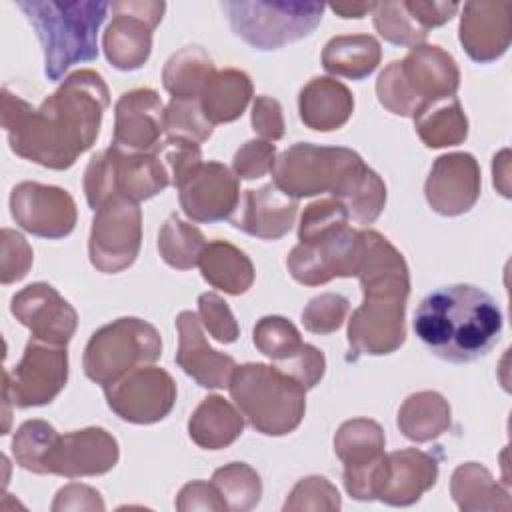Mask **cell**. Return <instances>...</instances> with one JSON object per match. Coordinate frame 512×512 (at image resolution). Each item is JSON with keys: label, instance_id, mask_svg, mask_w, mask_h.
<instances>
[{"label": "cell", "instance_id": "cell-1", "mask_svg": "<svg viewBox=\"0 0 512 512\" xmlns=\"http://www.w3.org/2000/svg\"><path fill=\"white\" fill-rule=\"evenodd\" d=\"M108 104L104 78L82 68L68 74L38 108L4 88L2 128L16 156L50 170H66L94 146Z\"/></svg>", "mask_w": 512, "mask_h": 512}, {"label": "cell", "instance_id": "cell-2", "mask_svg": "<svg viewBox=\"0 0 512 512\" xmlns=\"http://www.w3.org/2000/svg\"><path fill=\"white\" fill-rule=\"evenodd\" d=\"M364 300L348 320L352 358L382 356L406 340L404 314L410 294V272L402 252L376 230H360V252L354 268Z\"/></svg>", "mask_w": 512, "mask_h": 512}, {"label": "cell", "instance_id": "cell-3", "mask_svg": "<svg viewBox=\"0 0 512 512\" xmlns=\"http://www.w3.org/2000/svg\"><path fill=\"white\" fill-rule=\"evenodd\" d=\"M502 310L482 288L450 284L428 292L414 314V332L434 356L464 364L486 356L500 340Z\"/></svg>", "mask_w": 512, "mask_h": 512}, {"label": "cell", "instance_id": "cell-4", "mask_svg": "<svg viewBox=\"0 0 512 512\" xmlns=\"http://www.w3.org/2000/svg\"><path fill=\"white\" fill-rule=\"evenodd\" d=\"M18 8L34 26L44 50V76L62 80L80 62L98 58V30L110 4L104 0H20Z\"/></svg>", "mask_w": 512, "mask_h": 512}, {"label": "cell", "instance_id": "cell-5", "mask_svg": "<svg viewBox=\"0 0 512 512\" xmlns=\"http://www.w3.org/2000/svg\"><path fill=\"white\" fill-rule=\"evenodd\" d=\"M458 86L460 70L452 54L434 44H420L380 72L376 96L388 112L414 118L428 104L456 96Z\"/></svg>", "mask_w": 512, "mask_h": 512}, {"label": "cell", "instance_id": "cell-6", "mask_svg": "<svg viewBox=\"0 0 512 512\" xmlns=\"http://www.w3.org/2000/svg\"><path fill=\"white\" fill-rule=\"evenodd\" d=\"M228 390L248 424L264 436L294 432L306 412V388L274 364L236 366Z\"/></svg>", "mask_w": 512, "mask_h": 512}, {"label": "cell", "instance_id": "cell-7", "mask_svg": "<svg viewBox=\"0 0 512 512\" xmlns=\"http://www.w3.org/2000/svg\"><path fill=\"white\" fill-rule=\"evenodd\" d=\"M172 184L166 166L150 152H122L108 146L96 152L84 172V194L92 210L112 198L148 200Z\"/></svg>", "mask_w": 512, "mask_h": 512}, {"label": "cell", "instance_id": "cell-8", "mask_svg": "<svg viewBox=\"0 0 512 512\" xmlns=\"http://www.w3.org/2000/svg\"><path fill=\"white\" fill-rule=\"evenodd\" d=\"M160 354V332L142 318L122 316L90 336L82 368L92 382L104 388L140 366L154 364Z\"/></svg>", "mask_w": 512, "mask_h": 512}, {"label": "cell", "instance_id": "cell-9", "mask_svg": "<svg viewBox=\"0 0 512 512\" xmlns=\"http://www.w3.org/2000/svg\"><path fill=\"white\" fill-rule=\"evenodd\" d=\"M232 32L256 50H278L310 36L322 22L320 2L234 0L222 2Z\"/></svg>", "mask_w": 512, "mask_h": 512}, {"label": "cell", "instance_id": "cell-10", "mask_svg": "<svg viewBox=\"0 0 512 512\" xmlns=\"http://www.w3.org/2000/svg\"><path fill=\"white\" fill-rule=\"evenodd\" d=\"M360 162H364L362 156L352 148L296 142L276 156L272 182L296 200L322 192L334 194Z\"/></svg>", "mask_w": 512, "mask_h": 512}, {"label": "cell", "instance_id": "cell-11", "mask_svg": "<svg viewBox=\"0 0 512 512\" xmlns=\"http://www.w3.org/2000/svg\"><path fill=\"white\" fill-rule=\"evenodd\" d=\"M68 382L66 346L30 338L20 362L4 368L2 396L16 408L50 404Z\"/></svg>", "mask_w": 512, "mask_h": 512}, {"label": "cell", "instance_id": "cell-12", "mask_svg": "<svg viewBox=\"0 0 512 512\" xmlns=\"http://www.w3.org/2000/svg\"><path fill=\"white\" fill-rule=\"evenodd\" d=\"M142 244V210L128 198H112L94 210L88 256L104 274H118L134 264Z\"/></svg>", "mask_w": 512, "mask_h": 512}, {"label": "cell", "instance_id": "cell-13", "mask_svg": "<svg viewBox=\"0 0 512 512\" xmlns=\"http://www.w3.org/2000/svg\"><path fill=\"white\" fill-rule=\"evenodd\" d=\"M112 22L102 34L106 60L116 70L142 68L152 52V32L160 24L166 2L158 0H118L110 4Z\"/></svg>", "mask_w": 512, "mask_h": 512}, {"label": "cell", "instance_id": "cell-14", "mask_svg": "<svg viewBox=\"0 0 512 512\" xmlns=\"http://www.w3.org/2000/svg\"><path fill=\"white\" fill-rule=\"evenodd\" d=\"M108 408L124 422L154 424L164 420L176 402L174 378L158 366H140L104 386Z\"/></svg>", "mask_w": 512, "mask_h": 512}, {"label": "cell", "instance_id": "cell-15", "mask_svg": "<svg viewBox=\"0 0 512 512\" xmlns=\"http://www.w3.org/2000/svg\"><path fill=\"white\" fill-rule=\"evenodd\" d=\"M10 214L14 222L38 238L60 240L76 226V202L60 186L20 182L10 192Z\"/></svg>", "mask_w": 512, "mask_h": 512}, {"label": "cell", "instance_id": "cell-16", "mask_svg": "<svg viewBox=\"0 0 512 512\" xmlns=\"http://www.w3.org/2000/svg\"><path fill=\"white\" fill-rule=\"evenodd\" d=\"M360 252V230L340 228L312 242H298L288 258L290 276L304 286H320L332 278L354 276Z\"/></svg>", "mask_w": 512, "mask_h": 512}, {"label": "cell", "instance_id": "cell-17", "mask_svg": "<svg viewBox=\"0 0 512 512\" xmlns=\"http://www.w3.org/2000/svg\"><path fill=\"white\" fill-rule=\"evenodd\" d=\"M118 458L120 448L116 438L100 426H88L58 434L44 458L42 474H56L70 480L100 476L110 472Z\"/></svg>", "mask_w": 512, "mask_h": 512}, {"label": "cell", "instance_id": "cell-18", "mask_svg": "<svg viewBox=\"0 0 512 512\" xmlns=\"http://www.w3.org/2000/svg\"><path fill=\"white\" fill-rule=\"evenodd\" d=\"M180 208L192 222L212 224L232 218L240 204V180L222 162L208 160L178 186Z\"/></svg>", "mask_w": 512, "mask_h": 512}, {"label": "cell", "instance_id": "cell-19", "mask_svg": "<svg viewBox=\"0 0 512 512\" xmlns=\"http://www.w3.org/2000/svg\"><path fill=\"white\" fill-rule=\"evenodd\" d=\"M10 312L30 330L32 338L58 346H66L78 326V314L72 304L48 282L28 284L14 294Z\"/></svg>", "mask_w": 512, "mask_h": 512}, {"label": "cell", "instance_id": "cell-20", "mask_svg": "<svg viewBox=\"0 0 512 512\" xmlns=\"http://www.w3.org/2000/svg\"><path fill=\"white\" fill-rule=\"evenodd\" d=\"M480 166L470 152H450L434 160L424 184L428 206L442 216L472 210L480 196Z\"/></svg>", "mask_w": 512, "mask_h": 512}, {"label": "cell", "instance_id": "cell-21", "mask_svg": "<svg viewBox=\"0 0 512 512\" xmlns=\"http://www.w3.org/2000/svg\"><path fill=\"white\" fill-rule=\"evenodd\" d=\"M164 106L156 90L134 88L114 104L112 144L122 152H150L164 132Z\"/></svg>", "mask_w": 512, "mask_h": 512}, {"label": "cell", "instance_id": "cell-22", "mask_svg": "<svg viewBox=\"0 0 512 512\" xmlns=\"http://www.w3.org/2000/svg\"><path fill=\"white\" fill-rule=\"evenodd\" d=\"M512 2H466L458 38L466 54L480 64L498 60L510 48Z\"/></svg>", "mask_w": 512, "mask_h": 512}, {"label": "cell", "instance_id": "cell-23", "mask_svg": "<svg viewBox=\"0 0 512 512\" xmlns=\"http://www.w3.org/2000/svg\"><path fill=\"white\" fill-rule=\"evenodd\" d=\"M178 330V352L176 364L202 388H226L230 376L236 368L232 356L214 350L204 332L198 314L192 310H182L176 316Z\"/></svg>", "mask_w": 512, "mask_h": 512}, {"label": "cell", "instance_id": "cell-24", "mask_svg": "<svg viewBox=\"0 0 512 512\" xmlns=\"http://www.w3.org/2000/svg\"><path fill=\"white\" fill-rule=\"evenodd\" d=\"M296 212L298 200L270 182L256 190H244L242 206H238V214L230 218V224L260 240H278L292 230Z\"/></svg>", "mask_w": 512, "mask_h": 512}, {"label": "cell", "instance_id": "cell-25", "mask_svg": "<svg viewBox=\"0 0 512 512\" xmlns=\"http://www.w3.org/2000/svg\"><path fill=\"white\" fill-rule=\"evenodd\" d=\"M438 480V460L418 448L386 454V466L376 500L390 506H410Z\"/></svg>", "mask_w": 512, "mask_h": 512}, {"label": "cell", "instance_id": "cell-26", "mask_svg": "<svg viewBox=\"0 0 512 512\" xmlns=\"http://www.w3.org/2000/svg\"><path fill=\"white\" fill-rule=\"evenodd\" d=\"M354 112V96L346 84L330 76L312 78L298 94V114L304 126L318 132L342 128Z\"/></svg>", "mask_w": 512, "mask_h": 512}, {"label": "cell", "instance_id": "cell-27", "mask_svg": "<svg viewBox=\"0 0 512 512\" xmlns=\"http://www.w3.org/2000/svg\"><path fill=\"white\" fill-rule=\"evenodd\" d=\"M244 430L242 412L218 394L206 396L188 420V434L204 450H222Z\"/></svg>", "mask_w": 512, "mask_h": 512}, {"label": "cell", "instance_id": "cell-28", "mask_svg": "<svg viewBox=\"0 0 512 512\" xmlns=\"http://www.w3.org/2000/svg\"><path fill=\"white\" fill-rule=\"evenodd\" d=\"M252 98V80L244 70H214L208 78L198 102L206 120L216 124L234 122L242 116Z\"/></svg>", "mask_w": 512, "mask_h": 512}, {"label": "cell", "instance_id": "cell-29", "mask_svg": "<svg viewBox=\"0 0 512 512\" xmlns=\"http://www.w3.org/2000/svg\"><path fill=\"white\" fill-rule=\"evenodd\" d=\"M200 274L216 290L240 296L254 284L252 260L234 244L226 240L208 242L200 256Z\"/></svg>", "mask_w": 512, "mask_h": 512}, {"label": "cell", "instance_id": "cell-30", "mask_svg": "<svg viewBox=\"0 0 512 512\" xmlns=\"http://www.w3.org/2000/svg\"><path fill=\"white\" fill-rule=\"evenodd\" d=\"M382 58L380 42L370 34H342L326 42L322 50V66L328 74L364 80Z\"/></svg>", "mask_w": 512, "mask_h": 512}, {"label": "cell", "instance_id": "cell-31", "mask_svg": "<svg viewBox=\"0 0 512 512\" xmlns=\"http://www.w3.org/2000/svg\"><path fill=\"white\" fill-rule=\"evenodd\" d=\"M398 428L412 442H430L450 428V404L434 390L410 394L398 410Z\"/></svg>", "mask_w": 512, "mask_h": 512}, {"label": "cell", "instance_id": "cell-32", "mask_svg": "<svg viewBox=\"0 0 512 512\" xmlns=\"http://www.w3.org/2000/svg\"><path fill=\"white\" fill-rule=\"evenodd\" d=\"M348 212V218L356 224H372L386 206L384 180L364 162H360L332 194Z\"/></svg>", "mask_w": 512, "mask_h": 512}, {"label": "cell", "instance_id": "cell-33", "mask_svg": "<svg viewBox=\"0 0 512 512\" xmlns=\"http://www.w3.org/2000/svg\"><path fill=\"white\" fill-rule=\"evenodd\" d=\"M212 72L214 62L208 52L202 46L190 44L166 60L162 68V84L176 100H198Z\"/></svg>", "mask_w": 512, "mask_h": 512}, {"label": "cell", "instance_id": "cell-34", "mask_svg": "<svg viewBox=\"0 0 512 512\" xmlns=\"http://www.w3.org/2000/svg\"><path fill=\"white\" fill-rule=\"evenodd\" d=\"M450 492L456 506L468 510H510V498L492 474L478 462L460 464L452 472Z\"/></svg>", "mask_w": 512, "mask_h": 512}, {"label": "cell", "instance_id": "cell-35", "mask_svg": "<svg viewBox=\"0 0 512 512\" xmlns=\"http://www.w3.org/2000/svg\"><path fill=\"white\" fill-rule=\"evenodd\" d=\"M414 128L428 148L458 146L468 136V118L456 96L428 104L414 116Z\"/></svg>", "mask_w": 512, "mask_h": 512}, {"label": "cell", "instance_id": "cell-36", "mask_svg": "<svg viewBox=\"0 0 512 512\" xmlns=\"http://www.w3.org/2000/svg\"><path fill=\"white\" fill-rule=\"evenodd\" d=\"M386 436L370 418L346 420L334 436V452L346 466H362L384 454Z\"/></svg>", "mask_w": 512, "mask_h": 512}, {"label": "cell", "instance_id": "cell-37", "mask_svg": "<svg viewBox=\"0 0 512 512\" xmlns=\"http://www.w3.org/2000/svg\"><path fill=\"white\" fill-rule=\"evenodd\" d=\"M204 248V234L178 214H170L158 232V252L170 268L190 270L198 266Z\"/></svg>", "mask_w": 512, "mask_h": 512}, {"label": "cell", "instance_id": "cell-38", "mask_svg": "<svg viewBox=\"0 0 512 512\" xmlns=\"http://www.w3.org/2000/svg\"><path fill=\"white\" fill-rule=\"evenodd\" d=\"M212 486L232 512H246L258 506L262 482L258 472L244 462H230L212 474Z\"/></svg>", "mask_w": 512, "mask_h": 512}, {"label": "cell", "instance_id": "cell-39", "mask_svg": "<svg viewBox=\"0 0 512 512\" xmlns=\"http://www.w3.org/2000/svg\"><path fill=\"white\" fill-rule=\"evenodd\" d=\"M370 14L376 32L386 42L404 48H416L426 42L428 32L410 16L404 0L376 2Z\"/></svg>", "mask_w": 512, "mask_h": 512}, {"label": "cell", "instance_id": "cell-40", "mask_svg": "<svg viewBox=\"0 0 512 512\" xmlns=\"http://www.w3.org/2000/svg\"><path fill=\"white\" fill-rule=\"evenodd\" d=\"M254 346L272 360V364L284 362L298 354L304 346L298 328L284 316H264L252 330Z\"/></svg>", "mask_w": 512, "mask_h": 512}, {"label": "cell", "instance_id": "cell-41", "mask_svg": "<svg viewBox=\"0 0 512 512\" xmlns=\"http://www.w3.org/2000/svg\"><path fill=\"white\" fill-rule=\"evenodd\" d=\"M56 438L58 432L52 424L44 420H26L12 438V456L16 464L28 472L42 474L44 458Z\"/></svg>", "mask_w": 512, "mask_h": 512}, {"label": "cell", "instance_id": "cell-42", "mask_svg": "<svg viewBox=\"0 0 512 512\" xmlns=\"http://www.w3.org/2000/svg\"><path fill=\"white\" fill-rule=\"evenodd\" d=\"M214 126L206 120L198 100L172 98L164 110V132L168 138H186L192 142H206Z\"/></svg>", "mask_w": 512, "mask_h": 512}, {"label": "cell", "instance_id": "cell-43", "mask_svg": "<svg viewBox=\"0 0 512 512\" xmlns=\"http://www.w3.org/2000/svg\"><path fill=\"white\" fill-rule=\"evenodd\" d=\"M348 212L336 198H322L308 204L300 216L298 240L312 242L348 226Z\"/></svg>", "mask_w": 512, "mask_h": 512}, {"label": "cell", "instance_id": "cell-44", "mask_svg": "<svg viewBox=\"0 0 512 512\" xmlns=\"http://www.w3.org/2000/svg\"><path fill=\"white\" fill-rule=\"evenodd\" d=\"M350 302L342 294L324 292L314 296L302 310V324L312 334H332L346 320Z\"/></svg>", "mask_w": 512, "mask_h": 512}, {"label": "cell", "instance_id": "cell-45", "mask_svg": "<svg viewBox=\"0 0 512 512\" xmlns=\"http://www.w3.org/2000/svg\"><path fill=\"white\" fill-rule=\"evenodd\" d=\"M338 490L324 476H306L290 492L282 510H338Z\"/></svg>", "mask_w": 512, "mask_h": 512}, {"label": "cell", "instance_id": "cell-46", "mask_svg": "<svg viewBox=\"0 0 512 512\" xmlns=\"http://www.w3.org/2000/svg\"><path fill=\"white\" fill-rule=\"evenodd\" d=\"M152 152L160 158V162L166 166L170 180L174 188L194 170L198 168L202 160V150L198 142L186 140V138H166L158 142Z\"/></svg>", "mask_w": 512, "mask_h": 512}, {"label": "cell", "instance_id": "cell-47", "mask_svg": "<svg viewBox=\"0 0 512 512\" xmlns=\"http://www.w3.org/2000/svg\"><path fill=\"white\" fill-rule=\"evenodd\" d=\"M198 318L210 336L222 344H232L240 336V328L230 306L214 292L198 296Z\"/></svg>", "mask_w": 512, "mask_h": 512}, {"label": "cell", "instance_id": "cell-48", "mask_svg": "<svg viewBox=\"0 0 512 512\" xmlns=\"http://www.w3.org/2000/svg\"><path fill=\"white\" fill-rule=\"evenodd\" d=\"M276 162V146L268 140L254 138L244 142L232 158V172L238 180H256L272 172Z\"/></svg>", "mask_w": 512, "mask_h": 512}, {"label": "cell", "instance_id": "cell-49", "mask_svg": "<svg viewBox=\"0 0 512 512\" xmlns=\"http://www.w3.org/2000/svg\"><path fill=\"white\" fill-rule=\"evenodd\" d=\"M32 248L26 238L10 228L0 234V282L12 284L22 280L32 266Z\"/></svg>", "mask_w": 512, "mask_h": 512}, {"label": "cell", "instance_id": "cell-50", "mask_svg": "<svg viewBox=\"0 0 512 512\" xmlns=\"http://www.w3.org/2000/svg\"><path fill=\"white\" fill-rule=\"evenodd\" d=\"M274 366L278 370L286 372L288 376H292L306 390H310L322 380V376L326 372V358L316 346L304 342V346L298 354H294L292 358H288L284 362H278Z\"/></svg>", "mask_w": 512, "mask_h": 512}, {"label": "cell", "instance_id": "cell-51", "mask_svg": "<svg viewBox=\"0 0 512 512\" xmlns=\"http://www.w3.org/2000/svg\"><path fill=\"white\" fill-rule=\"evenodd\" d=\"M252 130L262 136V140L276 142L284 136V116L282 106L272 96H256L252 104Z\"/></svg>", "mask_w": 512, "mask_h": 512}, {"label": "cell", "instance_id": "cell-52", "mask_svg": "<svg viewBox=\"0 0 512 512\" xmlns=\"http://www.w3.org/2000/svg\"><path fill=\"white\" fill-rule=\"evenodd\" d=\"M176 508L182 512L188 510H228L212 482L204 480H192L188 482L178 498H176Z\"/></svg>", "mask_w": 512, "mask_h": 512}, {"label": "cell", "instance_id": "cell-53", "mask_svg": "<svg viewBox=\"0 0 512 512\" xmlns=\"http://www.w3.org/2000/svg\"><path fill=\"white\" fill-rule=\"evenodd\" d=\"M410 16L428 32L430 28L442 26L452 20V16L460 10L456 2H426V0H404Z\"/></svg>", "mask_w": 512, "mask_h": 512}, {"label": "cell", "instance_id": "cell-54", "mask_svg": "<svg viewBox=\"0 0 512 512\" xmlns=\"http://www.w3.org/2000/svg\"><path fill=\"white\" fill-rule=\"evenodd\" d=\"M52 510H104L100 492L84 484H68L58 490Z\"/></svg>", "mask_w": 512, "mask_h": 512}, {"label": "cell", "instance_id": "cell-55", "mask_svg": "<svg viewBox=\"0 0 512 512\" xmlns=\"http://www.w3.org/2000/svg\"><path fill=\"white\" fill-rule=\"evenodd\" d=\"M374 4L376 2H336V4H330V8L340 18H364L374 10Z\"/></svg>", "mask_w": 512, "mask_h": 512}]
</instances>
